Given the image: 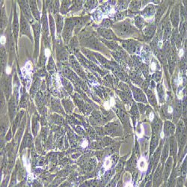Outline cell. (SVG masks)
Listing matches in <instances>:
<instances>
[{
	"instance_id": "1",
	"label": "cell",
	"mask_w": 187,
	"mask_h": 187,
	"mask_svg": "<svg viewBox=\"0 0 187 187\" xmlns=\"http://www.w3.org/2000/svg\"><path fill=\"white\" fill-rule=\"evenodd\" d=\"M114 29L117 31V32L121 36L130 35V34H133L134 32L133 31L135 30L134 27H133L132 25L127 21L119 23V24H117L116 26H114Z\"/></svg>"
},
{
	"instance_id": "2",
	"label": "cell",
	"mask_w": 187,
	"mask_h": 187,
	"mask_svg": "<svg viewBox=\"0 0 187 187\" xmlns=\"http://www.w3.org/2000/svg\"><path fill=\"white\" fill-rule=\"evenodd\" d=\"M180 14H181V9L179 8V5H177L172 9L171 12V15H170L171 22L172 23L173 26L175 29L178 27L180 22Z\"/></svg>"
},
{
	"instance_id": "3",
	"label": "cell",
	"mask_w": 187,
	"mask_h": 187,
	"mask_svg": "<svg viewBox=\"0 0 187 187\" xmlns=\"http://www.w3.org/2000/svg\"><path fill=\"white\" fill-rule=\"evenodd\" d=\"M74 20L71 19H68L66 20V25L64 29V32H63V37H64V40H65L66 42L68 40V39L71 37L73 29H74Z\"/></svg>"
},
{
	"instance_id": "4",
	"label": "cell",
	"mask_w": 187,
	"mask_h": 187,
	"mask_svg": "<svg viewBox=\"0 0 187 187\" xmlns=\"http://www.w3.org/2000/svg\"><path fill=\"white\" fill-rule=\"evenodd\" d=\"M20 32L22 35H28L29 38H31L30 27H29V22H27L26 18L22 15H21L20 19Z\"/></svg>"
},
{
	"instance_id": "5",
	"label": "cell",
	"mask_w": 187,
	"mask_h": 187,
	"mask_svg": "<svg viewBox=\"0 0 187 187\" xmlns=\"http://www.w3.org/2000/svg\"><path fill=\"white\" fill-rule=\"evenodd\" d=\"M156 11H157V9H156L155 6L154 5L150 4L147 6H146L145 8L143 10L142 12V16L144 17V19H148L153 17V16L155 14Z\"/></svg>"
},
{
	"instance_id": "6",
	"label": "cell",
	"mask_w": 187,
	"mask_h": 187,
	"mask_svg": "<svg viewBox=\"0 0 187 187\" xmlns=\"http://www.w3.org/2000/svg\"><path fill=\"white\" fill-rule=\"evenodd\" d=\"M19 5H20L22 12H23V14L25 15L26 19H29L30 22H32L33 19H32V14H31V11L30 9H29V6L28 2H26V1H20V2H19Z\"/></svg>"
},
{
	"instance_id": "7",
	"label": "cell",
	"mask_w": 187,
	"mask_h": 187,
	"mask_svg": "<svg viewBox=\"0 0 187 187\" xmlns=\"http://www.w3.org/2000/svg\"><path fill=\"white\" fill-rule=\"evenodd\" d=\"M98 32L101 35L103 38H105L107 40H115L116 39V36L115 34L113 33L112 30L108 29H105V28H102V29H98Z\"/></svg>"
},
{
	"instance_id": "8",
	"label": "cell",
	"mask_w": 187,
	"mask_h": 187,
	"mask_svg": "<svg viewBox=\"0 0 187 187\" xmlns=\"http://www.w3.org/2000/svg\"><path fill=\"white\" fill-rule=\"evenodd\" d=\"M123 46L126 48V50L130 52V53H133L138 50L137 47V43L134 41H132V40H127V41L125 42V43H123Z\"/></svg>"
},
{
	"instance_id": "9",
	"label": "cell",
	"mask_w": 187,
	"mask_h": 187,
	"mask_svg": "<svg viewBox=\"0 0 187 187\" xmlns=\"http://www.w3.org/2000/svg\"><path fill=\"white\" fill-rule=\"evenodd\" d=\"M156 31V26L154 25H150V26H145L143 29L144 36H146L148 38H151L154 36Z\"/></svg>"
},
{
	"instance_id": "10",
	"label": "cell",
	"mask_w": 187,
	"mask_h": 187,
	"mask_svg": "<svg viewBox=\"0 0 187 187\" xmlns=\"http://www.w3.org/2000/svg\"><path fill=\"white\" fill-rule=\"evenodd\" d=\"M168 67H169V71L171 74H173L174 69L175 67L176 64V56H174V53H171V55L168 56Z\"/></svg>"
},
{
	"instance_id": "11",
	"label": "cell",
	"mask_w": 187,
	"mask_h": 187,
	"mask_svg": "<svg viewBox=\"0 0 187 187\" xmlns=\"http://www.w3.org/2000/svg\"><path fill=\"white\" fill-rule=\"evenodd\" d=\"M165 8H166V5H165V3H162L157 8V11H156V12H157V14H156V19H157V22H159L161 17L163 15V13L165 12Z\"/></svg>"
},
{
	"instance_id": "12",
	"label": "cell",
	"mask_w": 187,
	"mask_h": 187,
	"mask_svg": "<svg viewBox=\"0 0 187 187\" xmlns=\"http://www.w3.org/2000/svg\"><path fill=\"white\" fill-rule=\"evenodd\" d=\"M171 31H172V29H171V23L169 22V21H168L165 24V26H164V31H163L164 32V33H163L164 38L166 39V40L169 39L170 36L171 35Z\"/></svg>"
},
{
	"instance_id": "13",
	"label": "cell",
	"mask_w": 187,
	"mask_h": 187,
	"mask_svg": "<svg viewBox=\"0 0 187 187\" xmlns=\"http://www.w3.org/2000/svg\"><path fill=\"white\" fill-rule=\"evenodd\" d=\"M30 8H31V11H32V14H33L34 17H35V19H37V20L40 19V14H39V11H38V10L37 5H36L35 1H31Z\"/></svg>"
},
{
	"instance_id": "14",
	"label": "cell",
	"mask_w": 187,
	"mask_h": 187,
	"mask_svg": "<svg viewBox=\"0 0 187 187\" xmlns=\"http://www.w3.org/2000/svg\"><path fill=\"white\" fill-rule=\"evenodd\" d=\"M133 93H134V96L136 100H141V101L142 100L146 101L145 96H144V94H143L142 91L141 90H139V88H133Z\"/></svg>"
},
{
	"instance_id": "15",
	"label": "cell",
	"mask_w": 187,
	"mask_h": 187,
	"mask_svg": "<svg viewBox=\"0 0 187 187\" xmlns=\"http://www.w3.org/2000/svg\"><path fill=\"white\" fill-rule=\"evenodd\" d=\"M34 32H35V40H36V46L35 50H38V41H39V34H40V26L38 23H35L33 26Z\"/></svg>"
},
{
	"instance_id": "16",
	"label": "cell",
	"mask_w": 187,
	"mask_h": 187,
	"mask_svg": "<svg viewBox=\"0 0 187 187\" xmlns=\"http://www.w3.org/2000/svg\"><path fill=\"white\" fill-rule=\"evenodd\" d=\"M56 27H57L58 33H61L63 28V18L60 15L56 16Z\"/></svg>"
},
{
	"instance_id": "17",
	"label": "cell",
	"mask_w": 187,
	"mask_h": 187,
	"mask_svg": "<svg viewBox=\"0 0 187 187\" xmlns=\"http://www.w3.org/2000/svg\"><path fill=\"white\" fill-rule=\"evenodd\" d=\"M18 30H19V22H18L17 15L15 14L14 19V22H13V31H14V33L15 38H17Z\"/></svg>"
},
{
	"instance_id": "18",
	"label": "cell",
	"mask_w": 187,
	"mask_h": 187,
	"mask_svg": "<svg viewBox=\"0 0 187 187\" xmlns=\"http://www.w3.org/2000/svg\"><path fill=\"white\" fill-rule=\"evenodd\" d=\"M135 24L139 29H142L144 26V19L142 17H137L135 19Z\"/></svg>"
},
{
	"instance_id": "19",
	"label": "cell",
	"mask_w": 187,
	"mask_h": 187,
	"mask_svg": "<svg viewBox=\"0 0 187 187\" xmlns=\"http://www.w3.org/2000/svg\"><path fill=\"white\" fill-rule=\"evenodd\" d=\"M130 8L132 11H138L141 8V2H139V1H133L130 3Z\"/></svg>"
},
{
	"instance_id": "20",
	"label": "cell",
	"mask_w": 187,
	"mask_h": 187,
	"mask_svg": "<svg viewBox=\"0 0 187 187\" xmlns=\"http://www.w3.org/2000/svg\"><path fill=\"white\" fill-rule=\"evenodd\" d=\"M71 4V2L70 1H63L62 5H61V11L63 12L64 14H65L67 11V8H68L69 5Z\"/></svg>"
},
{
	"instance_id": "21",
	"label": "cell",
	"mask_w": 187,
	"mask_h": 187,
	"mask_svg": "<svg viewBox=\"0 0 187 187\" xmlns=\"http://www.w3.org/2000/svg\"><path fill=\"white\" fill-rule=\"evenodd\" d=\"M139 168L141 171H144L147 168V162H146V161L143 158H142L140 160V161H139Z\"/></svg>"
},
{
	"instance_id": "22",
	"label": "cell",
	"mask_w": 187,
	"mask_h": 187,
	"mask_svg": "<svg viewBox=\"0 0 187 187\" xmlns=\"http://www.w3.org/2000/svg\"><path fill=\"white\" fill-rule=\"evenodd\" d=\"M157 92H158L159 97H160V99L164 98V90H163V88H162V85H157Z\"/></svg>"
},
{
	"instance_id": "23",
	"label": "cell",
	"mask_w": 187,
	"mask_h": 187,
	"mask_svg": "<svg viewBox=\"0 0 187 187\" xmlns=\"http://www.w3.org/2000/svg\"><path fill=\"white\" fill-rule=\"evenodd\" d=\"M129 1H119L118 2V7L119 9L123 10L125 9L126 7L128 6V4H129Z\"/></svg>"
},
{
	"instance_id": "24",
	"label": "cell",
	"mask_w": 187,
	"mask_h": 187,
	"mask_svg": "<svg viewBox=\"0 0 187 187\" xmlns=\"http://www.w3.org/2000/svg\"><path fill=\"white\" fill-rule=\"evenodd\" d=\"M50 28L51 29V32L53 34V35H54L55 32V22L53 20V18L51 16L50 17Z\"/></svg>"
},
{
	"instance_id": "25",
	"label": "cell",
	"mask_w": 187,
	"mask_h": 187,
	"mask_svg": "<svg viewBox=\"0 0 187 187\" xmlns=\"http://www.w3.org/2000/svg\"><path fill=\"white\" fill-rule=\"evenodd\" d=\"M111 24H112V22H111V21L109 20V19H104L103 20L101 26L105 27V29H106V28L109 27V26H111Z\"/></svg>"
},
{
	"instance_id": "26",
	"label": "cell",
	"mask_w": 187,
	"mask_h": 187,
	"mask_svg": "<svg viewBox=\"0 0 187 187\" xmlns=\"http://www.w3.org/2000/svg\"><path fill=\"white\" fill-rule=\"evenodd\" d=\"M105 43H106V44L108 46H109V48L112 49V50H114V49H116L117 46H118V44H117V43H115V42H113V41H111V42L105 41Z\"/></svg>"
},
{
	"instance_id": "27",
	"label": "cell",
	"mask_w": 187,
	"mask_h": 187,
	"mask_svg": "<svg viewBox=\"0 0 187 187\" xmlns=\"http://www.w3.org/2000/svg\"><path fill=\"white\" fill-rule=\"evenodd\" d=\"M111 166V160H109V158H106V160H105V162H104V168L106 169H108V168H110Z\"/></svg>"
},
{
	"instance_id": "28",
	"label": "cell",
	"mask_w": 187,
	"mask_h": 187,
	"mask_svg": "<svg viewBox=\"0 0 187 187\" xmlns=\"http://www.w3.org/2000/svg\"><path fill=\"white\" fill-rule=\"evenodd\" d=\"M94 17L96 19V20H99V19H101V17H102V13L100 12V11H96L94 14Z\"/></svg>"
},
{
	"instance_id": "29",
	"label": "cell",
	"mask_w": 187,
	"mask_h": 187,
	"mask_svg": "<svg viewBox=\"0 0 187 187\" xmlns=\"http://www.w3.org/2000/svg\"><path fill=\"white\" fill-rule=\"evenodd\" d=\"M125 15V12H120V13H118L116 14V18L118 20H120V19H122L123 17H124Z\"/></svg>"
},
{
	"instance_id": "30",
	"label": "cell",
	"mask_w": 187,
	"mask_h": 187,
	"mask_svg": "<svg viewBox=\"0 0 187 187\" xmlns=\"http://www.w3.org/2000/svg\"><path fill=\"white\" fill-rule=\"evenodd\" d=\"M50 61V62H49V69H50V70H52V69H53L55 67L54 62H53L52 58H50V61Z\"/></svg>"
},
{
	"instance_id": "31",
	"label": "cell",
	"mask_w": 187,
	"mask_h": 187,
	"mask_svg": "<svg viewBox=\"0 0 187 187\" xmlns=\"http://www.w3.org/2000/svg\"><path fill=\"white\" fill-rule=\"evenodd\" d=\"M153 119H154V113H150V121H152L153 120Z\"/></svg>"
},
{
	"instance_id": "32",
	"label": "cell",
	"mask_w": 187,
	"mask_h": 187,
	"mask_svg": "<svg viewBox=\"0 0 187 187\" xmlns=\"http://www.w3.org/2000/svg\"><path fill=\"white\" fill-rule=\"evenodd\" d=\"M87 144H88V142L86 141H84L82 143V147H85V146H87Z\"/></svg>"
},
{
	"instance_id": "33",
	"label": "cell",
	"mask_w": 187,
	"mask_h": 187,
	"mask_svg": "<svg viewBox=\"0 0 187 187\" xmlns=\"http://www.w3.org/2000/svg\"><path fill=\"white\" fill-rule=\"evenodd\" d=\"M125 187H133V186H132L131 183H127Z\"/></svg>"
}]
</instances>
